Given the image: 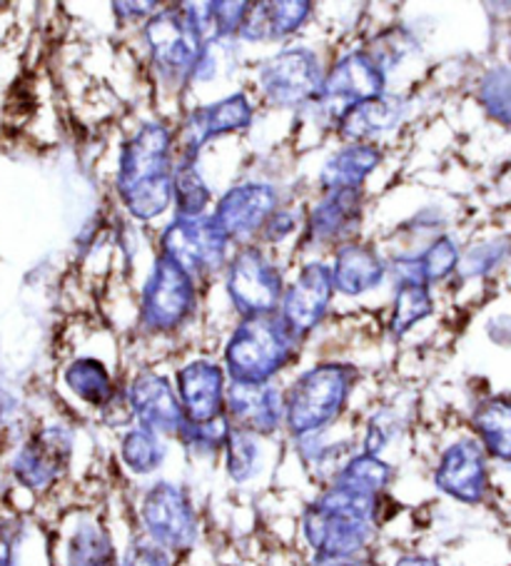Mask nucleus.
Wrapping results in <instances>:
<instances>
[{"label":"nucleus","instance_id":"f257e3e1","mask_svg":"<svg viewBox=\"0 0 511 566\" xmlns=\"http://www.w3.org/2000/svg\"><path fill=\"white\" fill-rule=\"evenodd\" d=\"M399 502L387 494H359L327 484L304 504L300 534L310 556L375 554L379 532L395 520Z\"/></svg>","mask_w":511,"mask_h":566},{"label":"nucleus","instance_id":"f03ea898","mask_svg":"<svg viewBox=\"0 0 511 566\" xmlns=\"http://www.w3.org/2000/svg\"><path fill=\"white\" fill-rule=\"evenodd\" d=\"M173 133L163 123H143L123 145L115 188L135 220H155L173 205Z\"/></svg>","mask_w":511,"mask_h":566},{"label":"nucleus","instance_id":"7ed1b4c3","mask_svg":"<svg viewBox=\"0 0 511 566\" xmlns=\"http://www.w3.org/2000/svg\"><path fill=\"white\" fill-rule=\"evenodd\" d=\"M359 373L350 363H320L284 389V432L290 439L327 432L350 409Z\"/></svg>","mask_w":511,"mask_h":566},{"label":"nucleus","instance_id":"20e7f679","mask_svg":"<svg viewBox=\"0 0 511 566\" xmlns=\"http://www.w3.org/2000/svg\"><path fill=\"white\" fill-rule=\"evenodd\" d=\"M298 353L300 339L278 312L244 317L225 345V375L230 382L268 385L298 359Z\"/></svg>","mask_w":511,"mask_h":566},{"label":"nucleus","instance_id":"39448f33","mask_svg":"<svg viewBox=\"0 0 511 566\" xmlns=\"http://www.w3.org/2000/svg\"><path fill=\"white\" fill-rule=\"evenodd\" d=\"M140 536L175 562L195 552L200 542V514L188 486L173 480H155L137 502Z\"/></svg>","mask_w":511,"mask_h":566},{"label":"nucleus","instance_id":"423d86ee","mask_svg":"<svg viewBox=\"0 0 511 566\" xmlns=\"http://www.w3.org/2000/svg\"><path fill=\"white\" fill-rule=\"evenodd\" d=\"M208 13H195V6L165 8L153 13L145 25V43L157 71L167 77H192L195 63L202 53Z\"/></svg>","mask_w":511,"mask_h":566},{"label":"nucleus","instance_id":"0eeeda50","mask_svg":"<svg viewBox=\"0 0 511 566\" xmlns=\"http://www.w3.org/2000/svg\"><path fill=\"white\" fill-rule=\"evenodd\" d=\"M435 490L461 506H484L494 492L491 480V460L469 432L441 449L435 470H431Z\"/></svg>","mask_w":511,"mask_h":566},{"label":"nucleus","instance_id":"6e6552de","mask_svg":"<svg viewBox=\"0 0 511 566\" xmlns=\"http://www.w3.org/2000/svg\"><path fill=\"white\" fill-rule=\"evenodd\" d=\"M198 305L195 277L178 262L157 255L140 297V327L150 335H167L180 329Z\"/></svg>","mask_w":511,"mask_h":566},{"label":"nucleus","instance_id":"1a4fd4ad","mask_svg":"<svg viewBox=\"0 0 511 566\" xmlns=\"http://www.w3.org/2000/svg\"><path fill=\"white\" fill-rule=\"evenodd\" d=\"M75 432L67 424H45L33 432L13 454V480L28 492H51L71 470Z\"/></svg>","mask_w":511,"mask_h":566},{"label":"nucleus","instance_id":"9d476101","mask_svg":"<svg viewBox=\"0 0 511 566\" xmlns=\"http://www.w3.org/2000/svg\"><path fill=\"white\" fill-rule=\"evenodd\" d=\"M228 297L240 317L272 315L280 310L284 282L274 262L260 248L244 245L228 260Z\"/></svg>","mask_w":511,"mask_h":566},{"label":"nucleus","instance_id":"9b49d317","mask_svg":"<svg viewBox=\"0 0 511 566\" xmlns=\"http://www.w3.org/2000/svg\"><path fill=\"white\" fill-rule=\"evenodd\" d=\"M232 242L215 224L212 218L180 220L167 224L160 240V255L170 258L190 275H212L228 265V250Z\"/></svg>","mask_w":511,"mask_h":566},{"label":"nucleus","instance_id":"f8f14e48","mask_svg":"<svg viewBox=\"0 0 511 566\" xmlns=\"http://www.w3.org/2000/svg\"><path fill=\"white\" fill-rule=\"evenodd\" d=\"M385 83L387 75L379 71V65L365 51L350 53L334 63L332 71L322 77L320 95L314 103H317L324 118L337 125L350 107L385 93Z\"/></svg>","mask_w":511,"mask_h":566},{"label":"nucleus","instance_id":"ddd939ff","mask_svg":"<svg viewBox=\"0 0 511 566\" xmlns=\"http://www.w3.org/2000/svg\"><path fill=\"white\" fill-rule=\"evenodd\" d=\"M322 67L317 55L304 48H288L260 67V87L274 107H300L314 103L322 87Z\"/></svg>","mask_w":511,"mask_h":566},{"label":"nucleus","instance_id":"4468645a","mask_svg":"<svg viewBox=\"0 0 511 566\" xmlns=\"http://www.w3.org/2000/svg\"><path fill=\"white\" fill-rule=\"evenodd\" d=\"M252 118V103L244 93H232L218 103L192 111L180 125V130L173 135V158H178V163H195L198 153L210 140L238 130H248Z\"/></svg>","mask_w":511,"mask_h":566},{"label":"nucleus","instance_id":"2eb2a0df","mask_svg":"<svg viewBox=\"0 0 511 566\" xmlns=\"http://www.w3.org/2000/svg\"><path fill=\"white\" fill-rule=\"evenodd\" d=\"M123 392L133 424L150 429V432L170 439V442L178 439L185 415L170 377L160 373H140L133 377V382Z\"/></svg>","mask_w":511,"mask_h":566},{"label":"nucleus","instance_id":"dca6fc26","mask_svg":"<svg viewBox=\"0 0 511 566\" xmlns=\"http://www.w3.org/2000/svg\"><path fill=\"white\" fill-rule=\"evenodd\" d=\"M334 300L332 272L322 262L304 265L298 280L284 290L278 315L298 339L312 335L314 327L327 317V310Z\"/></svg>","mask_w":511,"mask_h":566},{"label":"nucleus","instance_id":"f3484780","mask_svg":"<svg viewBox=\"0 0 511 566\" xmlns=\"http://www.w3.org/2000/svg\"><path fill=\"white\" fill-rule=\"evenodd\" d=\"M225 417L240 432L270 439L284 429V389L274 382H230L225 395Z\"/></svg>","mask_w":511,"mask_h":566},{"label":"nucleus","instance_id":"a211bd4d","mask_svg":"<svg viewBox=\"0 0 511 566\" xmlns=\"http://www.w3.org/2000/svg\"><path fill=\"white\" fill-rule=\"evenodd\" d=\"M278 212V192L272 185L244 182L218 200L212 220L230 242H248L262 232L264 222Z\"/></svg>","mask_w":511,"mask_h":566},{"label":"nucleus","instance_id":"6ab92c4d","mask_svg":"<svg viewBox=\"0 0 511 566\" xmlns=\"http://www.w3.org/2000/svg\"><path fill=\"white\" fill-rule=\"evenodd\" d=\"M175 395L182 407L185 422H212L225 415V395H228V375L225 367L210 359H192L175 375Z\"/></svg>","mask_w":511,"mask_h":566},{"label":"nucleus","instance_id":"aec40b11","mask_svg":"<svg viewBox=\"0 0 511 566\" xmlns=\"http://www.w3.org/2000/svg\"><path fill=\"white\" fill-rule=\"evenodd\" d=\"M362 224V190H332L314 205L307 220L312 245H337L357 235Z\"/></svg>","mask_w":511,"mask_h":566},{"label":"nucleus","instance_id":"412c9836","mask_svg":"<svg viewBox=\"0 0 511 566\" xmlns=\"http://www.w3.org/2000/svg\"><path fill=\"white\" fill-rule=\"evenodd\" d=\"M469 434L484 449L491 464L511 467V397L489 395L469 415Z\"/></svg>","mask_w":511,"mask_h":566},{"label":"nucleus","instance_id":"4be33fe9","mask_svg":"<svg viewBox=\"0 0 511 566\" xmlns=\"http://www.w3.org/2000/svg\"><path fill=\"white\" fill-rule=\"evenodd\" d=\"M55 566H121L115 536L95 516H81L67 532Z\"/></svg>","mask_w":511,"mask_h":566},{"label":"nucleus","instance_id":"5701e85b","mask_svg":"<svg viewBox=\"0 0 511 566\" xmlns=\"http://www.w3.org/2000/svg\"><path fill=\"white\" fill-rule=\"evenodd\" d=\"M334 290L342 295L359 297L365 292L382 285L387 275L385 262H382L379 252L365 245V242H347L334 255V265L330 268Z\"/></svg>","mask_w":511,"mask_h":566},{"label":"nucleus","instance_id":"b1692460","mask_svg":"<svg viewBox=\"0 0 511 566\" xmlns=\"http://www.w3.org/2000/svg\"><path fill=\"white\" fill-rule=\"evenodd\" d=\"M312 3L307 0H278V3H252L240 38L252 43L280 41L298 33L307 23Z\"/></svg>","mask_w":511,"mask_h":566},{"label":"nucleus","instance_id":"393cba45","mask_svg":"<svg viewBox=\"0 0 511 566\" xmlns=\"http://www.w3.org/2000/svg\"><path fill=\"white\" fill-rule=\"evenodd\" d=\"M401 113H405L401 97L382 93L377 97H372V101L350 107V111L340 118V123L334 125V130H337L345 140H350V145L369 143L372 138H377V135L395 130L401 120Z\"/></svg>","mask_w":511,"mask_h":566},{"label":"nucleus","instance_id":"a878e982","mask_svg":"<svg viewBox=\"0 0 511 566\" xmlns=\"http://www.w3.org/2000/svg\"><path fill=\"white\" fill-rule=\"evenodd\" d=\"M382 153L375 143H355L334 153L332 158L324 163L320 172V185L327 192L332 190H362L372 172L379 168Z\"/></svg>","mask_w":511,"mask_h":566},{"label":"nucleus","instance_id":"bb28decb","mask_svg":"<svg viewBox=\"0 0 511 566\" xmlns=\"http://www.w3.org/2000/svg\"><path fill=\"white\" fill-rule=\"evenodd\" d=\"M459 248L457 242L441 235L437 238L431 245L419 252V255H401L392 268H395V277L397 285L399 282H417V285L431 287L435 282H441L445 277H449L451 272L459 268Z\"/></svg>","mask_w":511,"mask_h":566},{"label":"nucleus","instance_id":"cd10ccee","mask_svg":"<svg viewBox=\"0 0 511 566\" xmlns=\"http://www.w3.org/2000/svg\"><path fill=\"white\" fill-rule=\"evenodd\" d=\"M63 382L85 407L97 409V415H103L105 409L123 395V389L115 385L111 369L95 357L73 359V363L65 367Z\"/></svg>","mask_w":511,"mask_h":566},{"label":"nucleus","instance_id":"c85d7f7f","mask_svg":"<svg viewBox=\"0 0 511 566\" xmlns=\"http://www.w3.org/2000/svg\"><path fill=\"white\" fill-rule=\"evenodd\" d=\"M294 449H298V457L314 482H320V486H327L334 474L342 470L352 454L357 452L355 442L352 439H330V429L327 432H317V434H307L300 439H292Z\"/></svg>","mask_w":511,"mask_h":566},{"label":"nucleus","instance_id":"c756f323","mask_svg":"<svg viewBox=\"0 0 511 566\" xmlns=\"http://www.w3.org/2000/svg\"><path fill=\"white\" fill-rule=\"evenodd\" d=\"M167 444H170V439L155 434L145 427L131 424L125 427L121 442H117V457L133 476H153L167 462Z\"/></svg>","mask_w":511,"mask_h":566},{"label":"nucleus","instance_id":"7c9ffc66","mask_svg":"<svg viewBox=\"0 0 511 566\" xmlns=\"http://www.w3.org/2000/svg\"><path fill=\"white\" fill-rule=\"evenodd\" d=\"M395 464L387 462L385 457H372L365 452H357L342 464V470L334 474L330 484L345 486V490L359 492V494H387L395 484Z\"/></svg>","mask_w":511,"mask_h":566},{"label":"nucleus","instance_id":"2f4dec72","mask_svg":"<svg viewBox=\"0 0 511 566\" xmlns=\"http://www.w3.org/2000/svg\"><path fill=\"white\" fill-rule=\"evenodd\" d=\"M222 467L228 480L238 486L250 484L262 472V437H254L240 429H230L228 442L222 447Z\"/></svg>","mask_w":511,"mask_h":566},{"label":"nucleus","instance_id":"473e14b6","mask_svg":"<svg viewBox=\"0 0 511 566\" xmlns=\"http://www.w3.org/2000/svg\"><path fill=\"white\" fill-rule=\"evenodd\" d=\"M173 200L180 220L202 218L205 208L212 202L208 182L195 163H178L173 170Z\"/></svg>","mask_w":511,"mask_h":566},{"label":"nucleus","instance_id":"72a5a7b5","mask_svg":"<svg viewBox=\"0 0 511 566\" xmlns=\"http://www.w3.org/2000/svg\"><path fill=\"white\" fill-rule=\"evenodd\" d=\"M431 312H435V300L429 295V287L417 285V282H399L395 305H392L389 332L395 337L407 335L411 327H417Z\"/></svg>","mask_w":511,"mask_h":566},{"label":"nucleus","instance_id":"f704fd0d","mask_svg":"<svg viewBox=\"0 0 511 566\" xmlns=\"http://www.w3.org/2000/svg\"><path fill=\"white\" fill-rule=\"evenodd\" d=\"M230 429L232 424L225 415L212 419V422H185L175 442H178L190 457H195V460H218L225 442H228Z\"/></svg>","mask_w":511,"mask_h":566},{"label":"nucleus","instance_id":"c9c22d12","mask_svg":"<svg viewBox=\"0 0 511 566\" xmlns=\"http://www.w3.org/2000/svg\"><path fill=\"white\" fill-rule=\"evenodd\" d=\"M479 101L489 113V118L499 120L511 128V71L509 67H494L484 75L479 85Z\"/></svg>","mask_w":511,"mask_h":566},{"label":"nucleus","instance_id":"e433bc0d","mask_svg":"<svg viewBox=\"0 0 511 566\" xmlns=\"http://www.w3.org/2000/svg\"><path fill=\"white\" fill-rule=\"evenodd\" d=\"M401 434V419L392 409H379L372 415L365 424V432L359 439V452L372 457H385L387 449L395 444V439Z\"/></svg>","mask_w":511,"mask_h":566},{"label":"nucleus","instance_id":"4c0bfd02","mask_svg":"<svg viewBox=\"0 0 511 566\" xmlns=\"http://www.w3.org/2000/svg\"><path fill=\"white\" fill-rule=\"evenodd\" d=\"M252 3H225V0H218V3H208V25L212 28L215 38L220 41H230V38L240 35L244 21H248Z\"/></svg>","mask_w":511,"mask_h":566},{"label":"nucleus","instance_id":"58836bf2","mask_svg":"<svg viewBox=\"0 0 511 566\" xmlns=\"http://www.w3.org/2000/svg\"><path fill=\"white\" fill-rule=\"evenodd\" d=\"M25 539L28 530L23 522L0 524V566H28Z\"/></svg>","mask_w":511,"mask_h":566},{"label":"nucleus","instance_id":"ea45409f","mask_svg":"<svg viewBox=\"0 0 511 566\" xmlns=\"http://www.w3.org/2000/svg\"><path fill=\"white\" fill-rule=\"evenodd\" d=\"M178 562L173 556H167L163 549H157L155 544L145 542L143 536H135V539L125 546L121 552V566H175Z\"/></svg>","mask_w":511,"mask_h":566},{"label":"nucleus","instance_id":"a19ab883","mask_svg":"<svg viewBox=\"0 0 511 566\" xmlns=\"http://www.w3.org/2000/svg\"><path fill=\"white\" fill-rule=\"evenodd\" d=\"M294 228H298V220H294L292 212H274L272 218L264 222L262 228V240L270 242V245H280L282 240H288Z\"/></svg>","mask_w":511,"mask_h":566},{"label":"nucleus","instance_id":"79ce46f5","mask_svg":"<svg viewBox=\"0 0 511 566\" xmlns=\"http://www.w3.org/2000/svg\"><path fill=\"white\" fill-rule=\"evenodd\" d=\"M304 566H382L375 554L365 556H307Z\"/></svg>","mask_w":511,"mask_h":566},{"label":"nucleus","instance_id":"37998d69","mask_svg":"<svg viewBox=\"0 0 511 566\" xmlns=\"http://www.w3.org/2000/svg\"><path fill=\"white\" fill-rule=\"evenodd\" d=\"M387 566H445V562H441L437 554L429 552H405L399 554L397 559H392Z\"/></svg>","mask_w":511,"mask_h":566},{"label":"nucleus","instance_id":"c03bdc74","mask_svg":"<svg viewBox=\"0 0 511 566\" xmlns=\"http://www.w3.org/2000/svg\"><path fill=\"white\" fill-rule=\"evenodd\" d=\"M113 11L121 13V18H143V11H155V3H115Z\"/></svg>","mask_w":511,"mask_h":566},{"label":"nucleus","instance_id":"a18cd8bd","mask_svg":"<svg viewBox=\"0 0 511 566\" xmlns=\"http://www.w3.org/2000/svg\"><path fill=\"white\" fill-rule=\"evenodd\" d=\"M499 325H504V339H501V343H507V345H511V317H504V319H499Z\"/></svg>","mask_w":511,"mask_h":566},{"label":"nucleus","instance_id":"49530a36","mask_svg":"<svg viewBox=\"0 0 511 566\" xmlns=\"http://www.w3.org/2000/svg\"><path fill=\"white\" fill-rule=\"evenodd\" d=\"M509 472H511V467H509Z\"/></svg>","mask_w":511,"mask_h":566}]
</instances>
